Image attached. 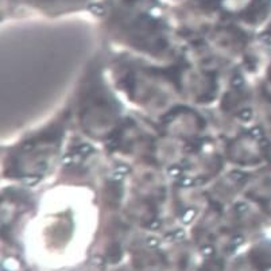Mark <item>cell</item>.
I'll return each mask as SVG.
<instances>
[]
</instances>
